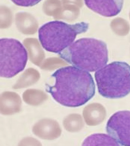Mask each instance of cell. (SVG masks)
<instances>
[{"label":"cell","mask_w":130,"mask_h":146,"mask_svg":"<svg viewBox=\"0 0 130 146\" xmlns=\"http://www.w3.org/2000/svg\"><path fill=\"white\" fill-rule=\"evenodd\" d=\"M28 54L23 45L15 39L0 40V76L10 78L25 69Z\"/></svg>","instance_id":"obj_5"},{"label":"cell","mask_w":130,"mask_h":146,"mask_svg":"<svg viewBox=\"0 0 130 146\" xmlns=\"http://www.w3.org/2000/svg\"><path fill=\"white\" fill-rule=\"evenodd\" d=\"M89 27L85 22L69 24L59 21L49 22L39 29V40L46 50L59 54L72 44L77 35L87 32Z\"/></svg>","instance_id":"obj_4"},{"label":"cell","mask_w":130,"mask_h":146,"mask_svg":"<svg viewBox=\"0 0 130 146\" xmlns=\"http://www.w3.org/2000/svg\"><path fill=\"white\" fill-rule=\"evenodd\" d=\"M83 146H120L110 135L96 133L87 137L84 141Z\"/></svg>","instance_id":"obj_8"},{"label":"cell","mask_w":130,"mask_h":146,"mask_svg":"<svg viewBox=\"0 0 130 146\" xmlns=\"http://www.w3.org/2000/svg\"><path fill=\"white\" fill-rule=\"evenodd\" d=\"M106 130L120 145L130 146V111L115 113L107 123Z\"/></svg>","instance_id":"obj_6"},{"label":"cell","mask_w":130,"mask_h":146,"mask_svg":"<svg viewBox=\"0 0 130 146\" xmlns=\"http://www.w3.org/2000/svg\"><path fill=\"white\" fill-rule=\"evenodd\" d=\"M17 5L21 7H30L35 5L41 1H12Z\"/></svg>","instance_id":"obj_9"},{"label":"cell","mask_w":130,"mask_h":146,"mask_svg":"<svg viewBox=\"0 0 130 146\" xmlns=\"http://www.w3.org/2000/svg\"><path fill=\"white\" fill-rule=\"evenodd\" d=\"M87 7L95 13L105 17H112L121 12L123 6L122 0H86Z\"/></svg>","instance_id":"obj_7"},{"label":"cell","mask_w":130,"mask_h":146,"mask_svg":"<svg viewBox=\"0 0 130 146\" xmlns=\"http://www.w3.org/2000/svg\"><path fill=\"white\" fill-rule=\"evenodd\" d=\"M98 92L105 98L116 99L130 93V66L123 62H114L95 74Z\"/></svg>","instance_id":"obj_3"},{"label":"cell","mask_w":130,"mask_h":146,"mask_svg":"<svg viewBox=\"0 0 130 146\" xmlns=\"http://www.w3.org/2000/svg\"><path fill=\"white\" fill-rule=\"evenodd\" d=\"M58 54L73 66L89 72L101 68L109 60L105 42L91 38L77 40Z\"/></svg>","instance_id":"obj_2"},{"label":"cell","mask_w":130,"mask_h":146,"mask_svg":"<svg viewBox=\"0 0 130 146\" xmlns=\"http://www.w3.org/2000/svg\"><path fill=\"white\" fill-rule=\"evenodd\" d=\"M55 80L47 91L64 106L76 108L84 105L93 98L95 86L91 75L73 66L58 69L51 75Z\"/></svg>","instance_id":"obj_1"}]
</instances>
